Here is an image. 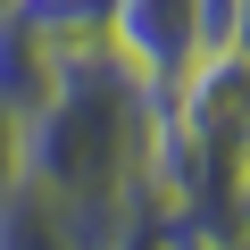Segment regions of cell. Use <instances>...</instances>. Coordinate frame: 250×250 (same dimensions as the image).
Returning <instances> with one entry per match:
<instances>
[{"instance_id":"5b68a950","label":"cell","mask_w":250,"mask_h":250,"mask_svg":"<svg viewBox=\"0 0 250 250\" xmlns=\"http://www.w3.org/2000/svg\"><path fill=\"white\" fill-rule=\"evenodd\" d=\"M233 50L250 59V0H242V17H233Z\"/></svg>"},{"instance_id":"6da1fadb","label":"cell","mask_w":250,"mask_h":250,"mask_svg":"<svg viewBox=\"0 0 250 250\" xmlns=\"http://www.w3.org/2000/svg\"><path fill=\"white\" fill-rule=\"evenodd\" d=\"M25 192L59 217L67 250H108L150 208V159H159V92L125 67L108 42L59 50L42 100L17 117Z\"/></svg>"},{"instance_id":"7a4b0ae2","label":"cell","mask_w":250,"mask_h":250,"mask_svg":"<svg viewBox=\"0 0 250 250\" xmlns=\"http://www.w3.org/2000/svg\"><path fill=\"white\" fill-rule=\"evenodd\" d=\"M233 17H242V0H108V34L100 42L150 92H167L192 59L233 50Z\"/></svg>"},{"instance_id":"277c9868","label":"cell","mask_w":250,"mask_h":250,"mask_svg":"<svg viewBox=\"0 0 250 250\" xmlns=\"http://www.w3.org/2000/svg\"><path fill=\"white\" fill-rule=\"evenodd\" d=\"M17 175H25V159H17V117L0 108V192H17Z\"/></svg>"},{"instance_id":"3957f363","label":"cell","mask_w":250,"mask_h":250,"mask_svg":"<svg viewBox=\"0 0 250 250\" xmlns=\"http://www.w3.org/2000/svg\"><path fill=\"white\" fill-rule=\"evenodd\" d=\"M42 50H83L108 34V0H0Z\"/></svg>"}]
</instances>
